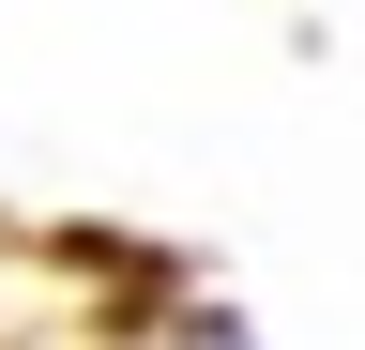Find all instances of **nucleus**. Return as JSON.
<instances>
[{
	"instance_id": "1",
	"label": "nucleus",
	"mask_w": 365,
	"mask_h": 350,
	"mask_svg": "<svg viewBox=\"0 0 365 350\" xmlns=\"http://www.w3.org/2000/svg\"><path fill=\"white\" fill-rule=\"evenodd\" d=\"M198 350H244V335H228V320H213V335H198Z\"/></svg>"
}]
</instances>
